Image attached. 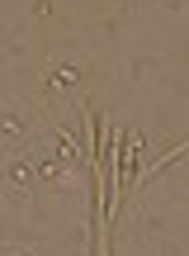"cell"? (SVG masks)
I'll return each instance as SVG.
<instances>
[{
  "label": "cell",
  "mask_w": 189,
  "mask_h": 256,
  "mask_svg": "<svg viewBox=\"0 0 189 256\" xmlns=\"http://www.w3.org/2000/svg\"><path fill=\"white\" fill-rule=\"evenodd\" d=\"M0 133H5V138H19V142H24V133H28V124L19 119V114H0Z\"/></svg>",
  "instance_id": "obj_3"
},
{
  "label": "cell",
  "mask_w": 189,
  "mask_h": 256,
  "mask_svg": "<svg viewBox=\"0 0 189 256\" xmlns=\"http://www.w3.org/2000/svg\"><path fill=\"white\" fill-rule=\"evenodd\" d=\"M33 166H38V180H62L71 162H66V156H43V162H33Z\"/></svg>",
  "instance_id": "obj_2"
},
{
  "label": "cell",
  "mask_w": 189,
  "mask_h": 256,
  "mask_svg": "<svg viewBox=\"0 0 189 256\" xmlns=\"http://www.w3.org/2000/svg\"><path fill=\"white\" fill-rule=\"evenodd\" d=\"M5 180H9V190H19V200H24V194H28V185L38 180V166L28 162L24 152H19V156H9V162H5Z\"/></svg>",
  "instance_id": "obj_1"
},
{
  "label": "cell",
  "mask_w": 189,
  "mask_h": 256,
  "mask_svg": "<svg viewBox=\"0 0 189 256\" xmlns=\"http://www.w3.org/2000/svg\"><path fill=\"white\" fill-rule=\"evenodd\" d=\"M5 256H19V252H5Z\"/></svg>",
  "instance_id": "obj_5"
},
{
  "label": "cell",
  "mask_w": 189,
  "mask_h": 256,
  "mask_svg": "<svg viewBox=\"0 0 189 256\" xmlns=\"http://www.w3.org/2000/svg\"><path fill=\"white\" fill-rule=\"evenodd\" d=\"M52 86H81V72H76L71 62H57L52 66Z\"/></svg>",
  "instance_id": "obj_4"
}]
</instances>
